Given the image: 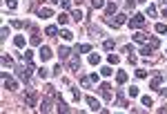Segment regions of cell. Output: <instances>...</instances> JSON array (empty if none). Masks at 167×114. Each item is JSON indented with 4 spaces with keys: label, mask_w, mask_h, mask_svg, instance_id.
<instances>
[{
    "label": "cell",
    "mask_w": 167,
    "mask_h": 114,
    "mask_svg": "<svg viewBox=\"0 0 167 114\" xmlns=\"http://www.w3.org/2000/svg\"><path fill=\"white\" fill-rule=\"evenodd\" d=\"M2 85H5V89H11V92L18 89V83L11 79V76H7V72H2Z\"/></svg>",
    "instance_id": "obj_1"
},
{
    "label": "cell",
    "mask_w": 167,
    "mask_h": 114,
    "mask_svg": "<svg viewBox=\"0 0 167 114\" xmlns=\"http://www.w3.org/2000/svg\"><path fill=\"white\" fill-rule=\"evenodd\" d=\"M38 76H40V79H47V76H49V72L45 70V67H40V70H38Z\"/></svg>",
    "instance_id": "obj_29"
},
{
    "label": "cell",
    "mask_w": 167,
    "mask_h": 114,
    "mask_svg": "<svg viewBox=\"0 0 167 114\" xmlns=\"http://www.w3.org/2000/svg\"><path fill=\"white\" fill-rule=\"evenodd\" d=\"M45 34H47V36H56V34H58V29H56V27H47Z\"/></svg>",
    "instance_id": "obj_25"
},
{
    "label": "cell",
    "mask_w": 167,
    "mask_h": 114,
    "mask_svg": "<svg viewBox=\"0 0 167 114\" xmlns=\"http://www.w3.org/2000/svg\"><path fill=\"white\" fill-rule=\"evenodd\" d=\"M38 56H40V61H42V63H45V61H49V58H51V49H49V47H40Z\"/></svg>",
    "instance_id": "obj_4"
},
{
    "label": "cell",
    "mask_w": 167,
    "mask_h": 114,
    "mask_svg": "<svg viewBox=\"0 0 167 114\" xmlns=\"http://www.w3.org/2000/svg\"><path fill=\"white\" fill-rule=\"evenodd\" d=\"M69 67H71V70H78V67H80V63H78V61H76V58H74V61H69Z\"/></svg>",
    "instance_id": "obj_31"
},
{
    "label": "cell",
    "mask_w": 167,
    "mask_h": 114,
    "mask_svg": "<svg viewBox=\"0 0 167 114\" xmlns=\"http://www.w3.org/2000/svg\"><path fill=\"white\" fill-rule=\"evenodd\" d=\"M100 74H103V76H111L114 72H111V67H103V70H100Z\"/></svg>",
    "instance_id": "obj_30"
},
{
    "label": "cell",
    "mask_w": 167,
    "mask_h": 114,
    "mask_svg": "<svg viewBox=\"0 0 167 114\" xmlns=\"http://www.w3.org/2000/svg\"><path fill=\"white\" fill-rule=\"evenodd\" d=\"M107 61H109V63H111V65H116V63H118V61H120V58H118L116 54H109V58H107Z\"/></svg>",
    "instance_id": "obj_28"
},
{
    "label": "cell",
    "mask_w": 167,
    "mask_h": 114,
    "mask_svg": "<svg viewBox=\"0 0 167 114\" xmlns=\"http://www.w3.org/2000/svg\"><path fill=\"white\" fill-rule=\"evenodd\" d=\"M163 16H165V18H167V7H165V9H163Z\"/></svg>",
    "instance_id": "obj_41"
},
{
    "label": "cell",
    "mask_w": 167,
    "mask_h": 114,
    "mask_svg": "<svg viewBox=\"0 0 167 114\" xmlns=\"http://www.w3.org/2000/svg\"><path fill=\"white\" fill-rule=\"evenodd\" d=\"M147 16H156V7H154V5L147 7Z\"/></svg>",
    "instance_id": "obj_36"
},
{
    "label": "cell",
    "mask_w": 167,
    "mask_h": 114,
    "mask_svg": "<svg viewBox=\"0 0 167 114\" xmlns=\"http://www.w3.org/2000/svg\"><path fill=\"white\" fill-rule=\"evenodd\" d=\"M87 105L92 107L94 112H98V110H103V107H100V103H98V101H96L94 96H87Z\"/></svg>",
    "instance_id": "obj_5"
},
{
    "label": "cell",
    "mask_w": 167,
    "mask_h": 114,
    "mask_svg": "<svg viewBox=\"0 0 167 114\" xmlns=\"http://www.w3.org/2000/svg\"><path fill=\"white\" fill-rule=\"evenodd\" d=\"M14 45L16 47H25V36H16L14 38Z\"/></svg>",
    "instance_id": "obj_14"
},
{
    "label": "cell",
    "mask_w": 167,
    "mask_h": 114,
    "mask_svg": "<svg viewBox=\"0 0 167 114\" xmlns=\"http://www.w3.org/2000/svg\"><path fill=\"white\" fill-rule=\"evenodd\" d=\"M127 94H129L132 98H136V96H138V87H134V85H132V87L127 89Z\"/></svg>",
    "instance_id": "obj_20"
},
{
    "label": "cell",
    "mask_w": 167,
    "mask_h": 114,
    "mask_svg": "<svg viewBox=\"0 0 167 114\" xmlns=\"http://www.w3.org/2000/svg\"><path fill=\"white\" fill-rule=\"evenodd\" d=\"M58 112H69V105L67 103H58Z\"/></svg>",
    "instance_id": "obj_33"
},
{
    "label": "cell",
    "mask_w": 167,
    "mask_h": 114,
    "mask_svg": "<svg viewBox=\"0 0 167 114\" xmlns=\"http://www.w3.org/2000/svg\"><path fill=\"white\" fill-rule=\"evenodd\" d=\"M2 65H5V67H14V58H9V56H2Z\"/></svg>",
    "instance_id": "obj_18"
},
{
    "label": "cell",
    "mask_w": 167,
    "mask_h": 114,
    "mask_svg": "<svg viewBox=\"0 0 167 114\" xmlns=\"http://www.w3.org/2000/svg\"><path fill=\"white\" fill-rule=\"evenodd\" d=\"M116 11V2H109L107 5V14H114Z\"/></svg>",
    "instance_id": "obj_34"
},
{
    "label": "cell",
    "mask_w": 167,
    "mask_h": 114,
    "mask_svg": "<svg viewBox=\"0 0 167 114\" xmlns=\"http://www.w3.org/2000/svg\"><path fill=\"white\" fill-rule=\"evenodd\" d=\"M80 85H83V87H89V85H92V81L87 79V76H80Z\"/></svg>",
    "instance_id": "obj_26"
},
{
    "label": "cell",
    "mask_w": 167,
    "mask_h": 114,
    "mask_svg": "<svg viewBox=\"0 0 167 114\" xmlns=\"http://www.w3.org/2000/svg\"><path fill=\"white\" fill-rule=\"evenodd\" d=\"M134 40H136V43H145V34H143V31H136V34H134Z\"/></svg>",
    "instance_id": "obj_17"
},
{
    "label": "cell",
    "mask_w": 167,
    "mask_h": 114,
    "mask_svg": "<svg viewBox=\"0 0 167 114\" xmlns=\"http://www.w3.org/2000/svg\"><path fill=\"white\" fill-rule=\"evenodd\" d=\"M71 18H74L76 23H80V20H83V11H80V9H74V11H71Z\"/></svg>",
    "instance_id": "obj_13"
},
{
    "label": "cell",
    "mask_w": 167,
    "mask_h": 114,
    "mask_svg": "<svg viewBox=\"0 0 167 114\" xmlns=\"http://www.w3.org/2000/svg\"><path fill=\"white\" fill-rule=\"evenodd\" d=\"M109 89H111V87H109L107 83L100 85V94H103V98H111V92H109Z\"/></svg>",
    "instance_id": "obj_8"
},
{
    "label": "cell",
    "mask_w": 167,
    "mask_h": 114,
    "mask_svg": "<svg viewBox=\"0 0 167 114\" xmlns=\"http://www.w3.org/2000/svg\"><path fill=\"white\" fill-rule=\"evenodd\" d=\"M143 25H145V16H143V14H136V16L129 20V27H143Z\"/></svg>",
    "instance_id": "obj_3"
},
{
    "label": "cell",
    "mask_w": 167,
    "mask_h": 114,
    "mask_svg": "<svg viewBox=\"0 0 167 114\" xmlns=\"http://www.w3.org/2000/svg\"><path fill=\"white\" fill-rule=\"evenodd\" d=\"M89 63H92V65H98V63H100V56H98V54H92V56H89Z\"/></svg>",
    "instance_id": "obj_21"
},
{
    "label": "cell",
    "mask_w": 167,
    "mask_h": 114,
    "mask_svg": "<svg viewBox=\"0 0 167 114\" xmlns=\"http://www.w3.org/2000/svg\"><path fill=\"white\" fill-rule=\"evenodd\" d=\"M160 83H163V76H160V74H156V76L151 79L149 87H151V89H158V87H160Z\"/></svg>",
    "instance_id": "obj_6"
},
{
    "label": "cell",
    "mask_w": 167,
    "mask_h": 114,
    "mask_svg": "<svg viewBox=\"0 0 167 114\" xmlns=\"http://www.w3.org/2000/svg\"><path fill=\"white\" fill-rule=\"evenodd\" d=\"M60 5H62L65 9H71V0H60Z\"/></svg>",
    "instance_id": "obj_38"
},
{
    "label": "cell",
    "mask_w": 167,
    "mask_h": 114,
    "mask_svg": "<svg viewBox=\"0 0 167 114\" xmlns=\"http://www.w3.org/2000/svg\"><path fill=\"white\" fill-rule=\"evenodd\" d=\"M149 45H151V47H154V49H156V47H158V45H160V40H158V38H151V40H149Z\"/></svg>",
    "instance_id": "obj_39"
},
{
    "label": "cell",
    "mask_w": 167,
    "mask_h": 114,
    "mask_svg": "<svg viewBox=\"0 0 167 114\" xmlns=\"http://www.w3.org/2000/svg\"><path fill=\"white\" fill-rule=\"evenodd\" d=\"M151 52H154V47H151V45H143V49H141L143 56H149Z\"/></svg>",
    "instance_id": "obj_15"
},
{
    "label": "cell",
    "mask_w": 167,
    "mask_h": 114,
    "mask_svg": "<svg viewBox=\"0 0 167 114\" xmlns=\"http://www.w3.org/2000/svg\"><path fill=\"white\" fill-rule=\"evenodd\" d=\"M5 5H7L9 11H16L18 9V0H5Z\"/></svg>",
    "instance_id": "obj_11"
},
{
    "label": "cell",
    "mask_w": 167,
    "mask_h": 114,
    "mask_svg": "<svg viewBox=\"0 0 167 114\" xmlns=\"http://www.w3.org/2000/svg\"><path fill=\"white\" fill-rule=\"evenodd\" d=\"M76 2H78V5H80V2H83V0H76Z\"/></svg>",
    "instance_id": "obj_43"
},
{
    "label": "cell",
    "mask_w": 167,
    "mask_h": 114,
    "mask_svg": "<svg viewBox=\"0 0 167 114\" xmlns=\"http://www.w3.org/2000/svg\"><path fill=\"white\" fill-rule=\"evenodd\" d=\"M51 2H60V0H51Z\"/></svg>",
    "instance_id": "obj_44"
},
{
    "label": "cell",
    "mask_w": 167,
    "mask_h": 114,
    "mask_svg": "<svg viewBox=\"0 0 167 114\" xmlns=\"http://www.w3.org/2000/svg\"><path fill=\"white\" fill-rule=\"evenodd\" d=\"M103 5H105V0H92V7L94 9H100Z\"/></svg>",
    "instance_id": "obj_27"
},
{
    "label": "cell",
    "mask_w": 167,
    "mask_h": 114,
    "mask_svg": "<svg viewBox=\"0 0 167 114\" xmlns=\"http://www.w3.org/2000/svg\"><path fill=\"white\" fill-rule=\"evenodd\" d=\"M136 76H138V79H147V72L145 70H136Z\"/></svg>",
    "instance_id": "obj_35"
},
{
    "label": "cell",
    "mask_w": 167,
    "mask_h": 114,
    "mask_svg": "<svg viewBox=\"0 0 167 114\" xmlns=\"http://www.w3.org/2000/svg\"><path fill=\"white\" fill-rule=\"evenodd\" d=\"M116 81L120 83V85H123V83H127V74H125V72H118V74H116Z\"/></svg>",
    "instance_id": "obj_16"
},
{
    "label": "cell",
    "mask_w": 167,
    "mask_h": 114,
    "mask_svg": "<svg viewBox=\"0 0 167 114\" xmlns=\"http://www.w3.org/2000/svg\"><path fill=\"white\" fill-rule=\"evenodd\" d=\"M76 52H83V54H87V52H92V45H80Z\"/></svg>",
    "instance_id": "obj_24"
},
{
    "label": "cell",
    "mask_w": 167,
    "mask_h": 114,
    "mask_svg": "<svg viewBox=\"0 0 167 114\" xmlns=\"http://www.w3.org/2000/svg\"><path fill=\"white\" fill-rule=\"evenodd\" d=\"M60 36H62V40H67V43H69V40H74V34H71L69 29H62V31H60Z\"/></svg>",
    "instance_id": "obj_10"
},
{
    "label": "cell",
    "mask_w": 167,
    "mask_h": 114,
    "mask_svg": "<svg viewBox=\"0 0 167 114\" xmlns=\"http://www.w3.org/2000/svg\"><path fill=\"white\" fill-rule=\"evenodd\" d=\"M103 47H105V49H114V40H105Z\"/></svg>",
    "instance_id": "obj_37"
},
{
    "label": "cell",
    "mask_w": 167,
    "mask_h": 114,
    "mask_svg": "<svg viewBox=\"0 0 167 114\" xmlns=\"http://www.w3.org/2000/svg\"><path fill=\"white\" fill-rule=\"evenodd\" d=\"M40 112H49L51 107H49V101H40V107H38Z\"/></svg>",
    "instance_id": "obj_19"
},
{
    "label": "cell",
    "mask_w": 167,
    "mask_h": 114,
    "mask_svg": "<svg viewBox=\"0 0 167 114\" xmlns=\"http://www.w3.org/2000/svg\"><path fill=\"white\" fill-rule=\"evenodd\" d=\"M31 45H40V38H38V36H36V34L31 36Z\"/></svg>",
    "instance_id": "obj_40"
},
{
    "label": "cell",
    "mask_w": 167,
    "mask_h": 114,
    "mask_svg": "<svg viewBox=\"0 0 167 114\" xmlns=\"http://www.w3.org/2000/svg\"><path fill=\"white\" fill-rule=\"evenodd\" d=\"M151 103H154V101H151V96H143V105L151 107Z\"/></svg>",
    "instance_id": "obj_32"
},
{
    "label": "cell",
    "mask_w": 167,
    "mask_h": 114,
    "mask_svg": "<svg viewBox=\"0 0 167 114\" xmlns=\"http://www.w3.org/2000/svg\"><path fill=\"white\" fill-rule=\"evenodd\" d=\"M125 23H127L125 14H118L116 18H107V25H111V27H120V25H125Z\"/></svg>",
    "instance_id": "obj_2"
},
{
    "label": "cell",
    "mask_w": 167,
    "mask_h": 114,
    "mask_svg": "<svg viewBox=\"0 0 167 114\" xmlns=\"http://www.w3.org/2000/svg\"><path fill=\"white\" fill-rule=\"evenodd\" d=\"M67 20H69L67 14H58V23H60V25H67Z\"/></svg>",
    "instance_id": "obj_22"
},
{
    "label": "cell",
    "mask_w": 167,
    "mask_h": 114,
    "mask_svg": "<svg viewBox=\"0 0 167 114\" xmlns=\"http://www.w3.org/2000/svg\"><path fill=\"white\" fill-rule=\"evenodd\" d=\"M163 96H165V98H167V89H163Z\"/></svg>",
    "instance_id": "obj_42"
},
{
    "label": "cell",
    "mask_w": 167,
    "mask_h": 114,
    "mask_svg": "<svg viewBox=\"0 0 167 114\" xmlns=\"http://www.w3.org/2000/svg\"><path fill=\"white\" fill-rule=\"evenodd\" d=\"M58 56H60V61H67V58H69V49H67V47H60Z\"/></svg>",
    "instance_id": "obj_12"
},
{
    "label": "cell",
    "mask_w": 167,
    "mask_h": 114,
    "mask_svg": "<svg viewBox=\"0 0 167 114\" xmlns=\"http://www.w3.org/2000/svg\"><path fill=\"white\" fill-rule=\"evenodd\" d=\"M38 16H40V18H49V16H54V11H51L49 7H42L40 11H38Z\"/></svg>",
    "instance_id": "obj_9"
},
{
    "label": "cell",
    "mask_w": 167,
    "mask_h": 114,
    "mask_svg": "<svg viewBox=\"0 0 167 114\" xmlns=\"http://www.w3.org/2000/svg\"><path fill=\"white\" fill-rule=\"evenodd\" d=\"M156 31H158V34H167V25L158 23V25H156Z\"/></svg>",
    "instance_id": "obj_23"
},
{
    "label": "cell",
    "mask_w": 167,
    "mask_h": 114,
    "mask_svg": "<svg viewBox=\"0 0 167 114\" xmlns=\"http://www.w3.org/2000/svg\"><path fill=\"white\" fill-rule=\"evenodd\" d=\"M27 105H36V89H27Z\"/></svg>",
    "instance_id": "obj_7"
}]
</instances>
